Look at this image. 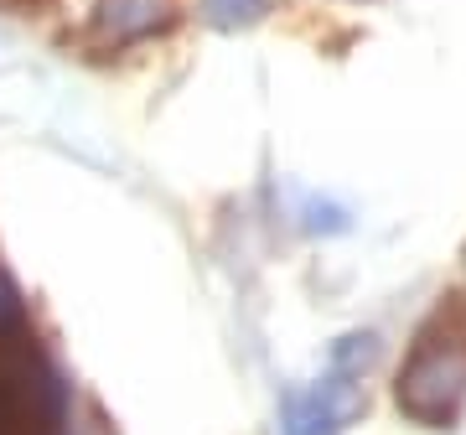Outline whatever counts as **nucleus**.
Masks as SVG:
<instances>
[{"instance_id": "nucleus-1", "label": "nucleus", "mask_w": 466, "mask_h": 435, "mask_svg": "<svg viewBox=\"0 0 466 435\" xmlns=\"http://www.w3.org/2000/svg\"><path fill=\"white\" fill-rule=\"evenodd\" d=\"M394 400H400V410L415 425L451 430L456 415H461V404H466V342L461 337L420 332L410 363L400 369Z\"/></svg>"}, {"instance_id": "nucleus-2", "label": "nucleus", "mask_w": 466, "mask_h": 435, "mask_svg": "<svg viewBox=\"0 0 466 435\" xmlns=\"http://www.w3.org/2000/svg\"><path fill=\"white\" fill-rule=\"evenodd\" d=\"M171 26V5L167 0H104L94 21H88V42L99 47H130V42H146V36L167 32Z\"/></svg>"}, {"instance_id": "nucleus-3", "label": "nucleus", "mask_w": 466, "mask_h": 435, "mask_svg": "<svg viewBox=\"0 0 466 435\" xmlns=\"http://www.w3.org/2000/svg\"><path fill=\"white\" fill-rule=\"evenodd\" d=\"M342 389H348L342 373H332V379H321L317 389L290 394L285 420H280V435H342V415H348Z\"/></svg>"}, {"instance_id": "nucleus-4", "label": "nucleus", "mask_w": 466, "mask_h": 435, "mask_svg": "<svg viewBox=\"0 0 466 435\" xmlns=\"http://www.w3.org/2000/svg\"><path fill=\"white\" fill-rule=\"evenodd\" d=\"M202 11L213 26H249L265 16V0H202Z\"/></svg>"}, {"instance_id": "nucleus-5", "label": "nucleus", "mask_w": 466, "mask_h": 435, "mask_svg": "<svg viewBox=\"0 0 466 435\" xmlns=\"http://www.w3.org/2000/svg\"><path fill=\"white\" fill-rule=\"evenodd\" d=\"M21 327H32V321H26V301H21L16 280L0 269V337H5V332H21Z\"/></svg>"}]
</instances>
